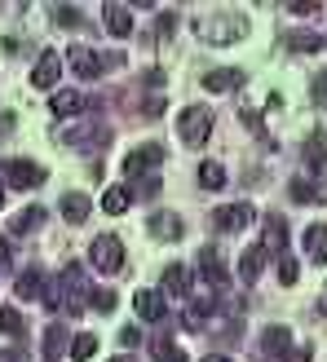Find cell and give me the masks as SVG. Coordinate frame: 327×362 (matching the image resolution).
Instances as JSON below:
<instances>
[{"mask_svg": "<svg viewBox=\"0 0 327 362\" xmlns=\"http://www.w3.org/2000/svg\"><path fill=\"white\" fill-rule=\"evenodd\" d=\"M248 31V18H234V13H222L217 23H199V35H204L208 45H230L234 35Z\"/></svg>", "mask_w": 327, "mask_h": 362, "instance_id": "5b68a950", "label": "cell"}, {"mask_svg": "<svg viewBox=\"0 0 327 362\" xmlns=\"http://www.w3.org/2000/svg\"><path fill=\"white\" fill-rule=\"evenodd\" d=\"M71 340H76V336H71L62 322H53V327L45 332V362H58L62 354H71Z\"/></svg>", "mask_w": 327, "mask_h": 362, "instance_id": "ffe728a7", "label": "cell"}, {"mask_svg": "<svg viewBox=\"0 0 327 362\" xmlns=\"http://www.w3.org/2000/svg\"><path fill=\"white\" fill-rule=\"evenodd\" d=\"M151 358H155V362H190L186 354L177 349V340H173L168 332H159V336H151Z\"/></svg>", "mask_w": 327, "mask_h": 362, "instance_id": "cb8c5ba5", "label": "cell"}, {"mask_svg": "<svg viewBox=\"0 0 327 362\" xmlns=\"http://www.w3.org/2000/svg\"><path fill=\"white\" fill-rule=\"evenodd\" d=\"M120 345H124V349H137V345H142V332H137V327H124V332H120Z\"/></svg>", "mask_w": 327, "mask_h": 362, "instance_id": "ab89813d", "label": "cell"}, {"mask_svg": "<svg viewBox=\"0 0 327 362\" xmlns=\"http://www.w3.org/2000/svg\"><path fill=\"white\" fill-rule=\"evenodd\" d=\"M305 261L310 265H327V226H305Z\"/></svg>", "mask_w": 327, "mask_h": 362, "instance_id": "ac0fdd59", "label": "cell"}, {"mask_svg": "<svg viewBox=\"0 0 327 362\" xmlns=\"http://www.w3.org/2000/svg\"><path fill=\"white\" fill-rule=\"evenodd\" d=\"M84 106H88V98L80 93V88H53V93H49V111L58 119H76Z\"/></svg>", "mask_w": 327, "mask_h": 362, "instance_id": "9c48e42d", "label": "cell"}, {"mask_svg": "<svg viewBox=\"0 0 327 362\" xmlns=\"http://www.w3.org/2000/svg\"><path fill=\"white\" fill-rule=\"evenodd\" d=\"M0 265H9V239L0 234Z\"/></svg>", "mask_w": 327, "mask_h": 362, "instance_id": "b9f144b4", "label": "cell"}, {"mask_svg": "<svg viewBox=\"0 0 327 362\" xmlns=\"http://www.w3.org/2000/svg\"><path fill=\"white\" fill-rule=\"evenodd\" d=\"M45 208H23V212H18L13 216V226H9V234H13V239H23V234H31V230H40L45 226Z\"/></svg>", "mask_w": 327, "mask_h": 362, "instance_id": "484cf974", "label": "cell"}, {"mask_svg": "<svg viewBox=\"0 0 327 362\" xmlns=\"http://www.w3.org/2000/svg\"><path fill=\"white\" fill-rule=\"evenodd\" d=\"M310 358H314L310 345H297V349H287V354H283V362H310Z\"/></svg>", "mask_w": 327, "mask_h": 362, "instance_id": "74e56055", "label": "cell"}, {"mask_svg": "<svg viewBox=\"0 0 327 362\" xmlns=\"http://www.w3.org/2000/svg\"><path fill=\"white\" fill-rule=\"evenodd\" d=\"M319 310H323V314H327V287H323V300H319Z\"/></svg>", "mask_w": 327, "mask_h": 362, "instance_id": "bcb514c9", "label": "cell"}, {"mask_svg": "<svg viewBox=\"0 0 327 362\" xmlns=\"http://www.w3.org/2000/svg\"><path fill=\"white\" fill-rule=\"evenodd\" d=\"M0 177H5L13 190H35V186H45V168L31 164V159H5V164H0Z\"/></svg>", "mask_w": 327, "mask_h": 362, "instance_id": "277c9868", "label": "cell"}, {"mask_svg": "<svg viewBox=\"0 0 327 362\" xmlns=\"http://www.w3.org/2000/svg\"><path fill=\"white\" fill-rule=\"evenodd\" d=\"M58 80H62V58H58V49H45L40 62H35V71H31V84L45 88V93H53Z\"/></svg>", "mask_w": 327, "mask_h": 362, "instance_id": "30bf717a", "label": "cell"}, {"mask_svg": "<svg viewBox=\"0 0 327 362\" xmlns=\"http://www.w3.org/2000/svg\"><path fill=\"white\" fill-rule=\"evenodd\" d=\"M292 199H297V204H319V199H327L319 186H310V181H305V177H297L292 181Z\"/></svg>", "mask_w": 327, "mask_h": 362, "instance_id": "1f68e13d", "label": "cell"}, {"mask_svg": "<svg viewBox=\"0 0 327 362\" xmlns=\"http://www.w3.org/2000/svg\"><path fill=\"white\" fill-rule=\"evenodd\" d=\"M0 332H5V336H23V332H27V327H23V314L9 310V305H0Z\"/></svg>", "mask_w": 327, "mask_h": 362, "instance_id": "d6a6232c", "label": "cell"}, {"mask_svg": "<svg viewBox=\"0 0 327 362\" xmlns=\"http://www.w3.org/2000/svg\"><path fill=\"white\" fill-rule=\"evenodd\" d=\"M0 133H13V115H9V111L0 115Z\"/></svg>", "mask_w": 327, "mask_h": 362, "instance_id": "7bdbcfd3", "label": "cell"}, {"mask_svg": "<svg viewBox=\"0 0 327 362\" xmlns=\"http://www.w3.org/2000/svg\"><path fill=\"white\" fill-rule=\"evenodd\" d=\"M177 133H181L186 146H204V141L212 137V111L208 106H186L181 119H177Z\"/></svg>", "mask_w": 327, "mask_h": 362, "instance_id": "7a4b0ae2", "label": "cell"}, {"mask_svg": "<svg viewBox=\"0 0 327 362\" xmlns=\"http://www.w3.org/2000/svg\"><path fill=\"white\" fill-rule=\"evenodd\" d=\"M88 305L102 310V314H111L115 310V292H111V287H93V292H88Z\"/></svg>", "mask_w": 327, "mask_h": 362, "instance_id": "e575fe53", "label": "cell"}, {"mask_svg": "<svg viewBox=\"0 0 327 362\" xmlns=\"http://www.w3.org/2000/svg\"><path fill=\"white\" fill-rule=\"evenodd\" d=\"M305 164H310V168H323L327 164V137L323 133H314L310 141H305Z\"/></svg>", "mask_w": 327, "mask_h": 362, "instance_id": "f546056e", "label": "cell"}, {"mask_svg": "<svg viewBox=\"0 0 327 362\" xmlns=\"http://www.w3.org/2000/svg\"><path fill=\"white\" fill-rule=\"evenodd\" d=\"M199 265V274H204L208 283H217V287H226L230 283V269H226V261H222V252H217V247H199V257H195Z\"/></svg>", "mask_w": 327, "mask_h": 362, "instance_id": "5bb4252c", "label": "cell"}, {"mask_svg": "<svg viewBox=\"0 0 327 362\" xmlns=\"http://www.w3.org/2000/svg\"><path fill=\"white\" fill-rule=\"evenodd\" d=\"M0 362H23V354H0Z\"/></svg>", "mask_w": 327, "mask_h": 362, "instance_id": "f6af8a7d", "label": "cell"}, {"mask_svg": "<svg viewBox=\"0 0 327 362\" xmlns=\"http://www.w3.org/2000/svg\"><path fill=\"white\" fill-rule=\"evenodd\" d=\"M0 208H5V190H0Z\"/></svg>", "mask_w": 327, "mask_h": 362, "instance_id": "c3c4849f", "label": "cell"}, {"mask_svg": "<svg viewBox=\"0 0 327 362\" xmlns=\"http://www.w3.org/2000/svg\"><path fill=\"white\" fill-rule=\"evenodd\" d=\"M212 226L226 230V234L248 230V226H252V204H226V208H217V212H212Z\"/></svg>", "mask_w": 327, "mask_h": 362, "instance_id": "8fae6325", "label": "cell"}, {"mask_svg": "<svg viewBox=\"0 0 327 362\" xmlns=\"http://www.w3.org/2000/svg\"><path fill=\"white\" fill-rule=\"evenodd\" d=\"M106 66H111V58H102L98 49H88V45H76V49H71V71H76L80 80H98Z\"/></svg>", "mask_w": 327, "mask_h": 362, "instance_id": "ba28073f", "label": "cell"}, {"mask_svg": "<svg viewBox=\"0 0 327 362\" xmlns=\"http://www.w3.org/2000/svg\"><path fill=\"white\" fill-rule=\"evenodd\" d=\"M173 27H177V13H173V9H164V13L155 18V35H173Z\"/></svg>", "mask_w": 327, "mask_h": 362, "instance_id": "8d00e7d4", "label": "cell"}, {"mask_svg": "<svg viewBox=\"0 0 327 362\" xmlns=\"http://www.w3.org/2000/svg\"><path fill=\"white\" fill-rule=\"evenodd\" d=\"M58 212H62V221H67V226H84V221H88V212H93V199H88L84 190H67V194H62V204H58Z\"/></svg>", "mask_w": 327, "mask_h": 362, "instance_id": "4fadbf2b", "label": "cell"}, {"mask_svg": "<svg viewBox=\"0 0 327 362\" xmlns=\"http://www.w3.org/2000/svg\"><path fill=\"white\" fill-rule=\"evenodd\" d=\"M190 287H195V265L190 261H173L164 269V292L168 296H190Z\"/></svg>", "mask_w": 327, "mask_h": 362, "instance_id": "7c38bea8", "label": "cell"}, {"mask_svg": "<svg viewBox=\"0 0 327 362\" xmlns=\"http://www.w3.org/2000/svg\"><path fill=\"white\" fill-rule=\"evenodd\" d=\"M319 35L314 31H292V35H287V49H292V53H319Z\"/></svg>", "mask_w": 327, "mask_h": 362, "instance_id": "4dcf8cb0", "label": "cell"}, {"mask_svg": "<svg viewBox=\"0 0 327 362\" xmlns=\"http://www.w3.org/2000/svg\"><path fill=\"white\" fill-rule=\"evenodd\" d=\"M102 13H106V31H111V35H120V40L133 31V13H129V5H120V0H111V5H106Z\"/></svg>", "mask_w": 327, "mask_h": 362, "instance_id": "44dd1931", "label": "cell"}, {"mask_svg": "<svg viewBox=\"0 0 327 362\" xmlns=\"http://www.w3.org/2000/svg\"><path fill=\"white\" fill-rule=\"evenodd\" d=\"M147 226H151L155 239H164V243H177L181 234H186V226H181V216H177V212H155Z\"/></svg>", "mask_w": 327, "mask_h": 362, "instance_id": "e0dca14e", "label": "cell"}, {"mask_svg": "<svg viewBox=\"0 0 327 362\" xmlns=\"http://www.w3.org/2000/svg\"><path fill=\"white\" fill-rule=\"evenodd\" d=\"M261 247H265V257H270V252H275V257H283V247H287V221H283V216H265Z\"/></svg>", "mask_w": 327, "mask_h": 362, "instance_id": "d6986e66", "label": "cell"}, {"mask_svg": "<svg viewBox=\"0 0 327 362\" xmlns=\"http://www.w3.org/2000/svg\"><path fill=\"white\" fill-rule=\"evenodd\" d=\"M88 257H93V269H98V274H120V269H124V243L115 239V234H98Z\"/></svg>", "mask_w": 327, "mask_h": 362, "instance_id": "3957f363", "label": "cell"}, {"mask_svg": "<svg viewBox=\"0 0 327 362\" xmlns=\"http://www.w3.org/2000/svg\"><path fill=\"white\" fill-rule=\"evenodd\" d=\"M164 155H168V151H164L159 141H147V146H137V151H133L129 159H124V177H129V181H137L142 173L159 168V164H164Z\"/></svg>", "mask_w": 327, "mask_h": 362, "instance_id": "8992f818", "label": "cell"}, {"mask_svg": "<svg viewBox=\"0 0 327 362\" xmlns=\"http://www.w3.org/2000/svg\"><path fill=\"white\" fill-rule=\"evenodd\" d=\"M133 204V194H129V186H115V190H106L102 194V212H111V216H120L124 208Z\"/></svg>", "mask_w": 327, "mask_h": 362, "instance_id": "83f0119b", "label": "cell"}, {"mask_svg": "<svg viewBox=\"0 0 327 362\" xmlns=\"http://www.w3.org/2000/svg\"><path fill=\"white\" fill-rule=\"evenodd\" d=\"M106 137H111V133H106L98 119H80V124H67V129H58V141H67V146H93V141L102 146Z\"/></svg>", "mask_w": 327, "mask_h": 362, "instance_id": "52a82bcc", "label": "cell"}, {"mask_svg": "<svg viewBox=\"0 0 327 362\" xmlns=\"http://www.w3.org/2000/svg\"><path fill=\"white\" fill-rule=\"evenodd\" d=\"M111 362H133V354H129V358H124V354H115V358H111Z\"/></svg>", "mask_w": 327, "mask_h": 362, "instance_id": "7dc6e473", "label": "cell"}, {"mask_svg": "<svg viewBox=\"0 0 327 362\" xmlns=\"http://www.w3.org/2000/svg\"><path fill=\"white\" fill-rule=\"evenodd\" d=\"M287 349H292V332H287V327H265V332H261L257 358H283Z\"/></svg>", "mask_w": 327, "mask_h": 362, "instance_id": "9a60e30c", "label": "cell"}, {"mask_svg": "<svg viewBox=\"0 0 327 362\" xmlns=\"http://www.w3.org/2000/svg\"><path fill=\"white\" fill-rule=\"evenodd\" d=\"M88 279H84V265L80 261H71L58 279H53L49 287H45V305L49 310H67V314H84L88 310Z\"/></svg>", "mask_w": 327, "mask_h": 362, "instance_id": "6da1fadb", "label": "cell"}, {"mask_svg": "<svg viewBox=\"0 0 327 362\" xmlns=\"http://www.w3.org/2000/svg\"><path fill=\"white\" fill-rule=\"evenodd\" d=\"M199 362H234V358H226V354H208V358H199Z\"/></svg>", "mask_w": 327, "mask_h": 362, "instance_id": "ee69618b", "label": "cell"}, {"mask_svg": "<svg viewBox=\"0 0 327 362\" xmlns=\"http://www.w3.org/2000/svg\"><path fill=\"white\" fill-rule=\"evenodd\" d=\"M18 300H45V279H40V269H23V274H18Z\"/></svg>", "mask_w": 327, "mask_h": 362, "instance_id": "7402d4cb", "label": "cell"}, {"mask_svg": "<svg viewBox=\"0 0 327 362\" xmlns=\"http://www.w3.org/2000/svg\"><path fill=\"white\" fill-rule=\"evenodd\" d=\"M239 84H243V71H234V66H222V71H208L204 76L208 93H226V88H239Z\"/></svg>", "mask_w": 327, "mask_h": 362, "instance_id": "603a6c76", "label": "cell"}, {"mask_svg": "<svg viewBox=\"0 0 327 362\" xmlns=\"http://www.w3.org/2000/svg\"><path fill=\"white\" fill-rule=\"evenodd\" d=\"M297 279H301V265H297L292 257H279V283H283V287H292Z\"/></svg>", "mask_w": 327, "mask_h": 362, "instance_id": "d590c367", "label": "cell"}, {"mask_svg": "<svg viewBox=\"0 0 327 362\" xmlns=\"http://www.w3.org/2000/svg\"><path fill=\"white\" fill-rule=\"evenodd\" d=\"M314 102L327 106V71H319V76H314Z\"/></svg>", "mask_w": 327, "mask_h": 362, "instance_id": "f35d334b", "label": "cell"}, {"mask_svg": "<svg viewBox=\"0 0 327 362\" xmlns=\"http://www.w3.org/2000/svg\"><path fill=\"white\" fill-rule=\"evenodd\" d=\"M265 274V247H248L243 257H239V279L243 283H257Z\"/></svg>", "mask_w": 327, "mask_h": 362, "instance_id": "d4e9b609", "label": "cell"}, {"mask_svg": "<svg viewBox=\"0 0 327 362\" xmlns=\"http://www.w3.org/2000/svg\"><path fill=\"white\" fill-rule=\"evenodd\" d=\"M53 23H58V27H80L84 13H80L76 5H53Z\"/></svg>", "mask_w": 327, "mask_h": 362, "instance_id": "836d02e7", "label": "cell"}, {"mask_svg": "<svg viewBox=\"0 0 327 362\" xmlns=\"http://www.w3.org/2000/svg\"><path fill=\"white\" fill-rule=\"evenodd\" d=\"M199 186H204V190H222L226 186V168L217 164V159H204V164H199Z\"/></svg>", "mask_w": 327, "mask_h": 362, "instance_id": "4316f807", "label": "cell"}, {"mask_svg": "<svg viewBox=\"0 0 327 362\" xmlns=\"http://www.w3.org/2000/svg\"><path fill=\"white\" fill-rule=\"evenodd\" d=\"M287 9H292V13H301V18H310V13H319L323 5H319V0H310V5H287Z\"/></svg>", "mask_w": 327, "mask_h": 362, "instance_id": "60d3db41", "label": "cell"}, {"mask_svg": "<svg viewBox=\"0 0 327 362\" xmlns=\"http://www.w3.org/2000/svg\"><path fill=\"white\" fill-rule=\"evenodd\" d=\"M93 354H98V336H93V332H76V340H71V358H76V362H88Z\"/></svg>", "mask_w": 327, "mask_h": 362, "instance_id": "f1b7e54d", "label": "cell"}, {"mask_svg": "<svg viewBox=\"0 0 327 362\" xmlns=\"http://www.w3.org/2000/svg\"><path fill=\"white\" fill-rule=\"evenodd\" d=\"M133 305H137V314L147 322H164V318H168V300H164L159 292H151V287H142V292L133 296Z\"/></svg>", "mask_w": 327, "mask_h": 362, "instance_id": "2e32d148", "label": "cell"}]
</instances>
